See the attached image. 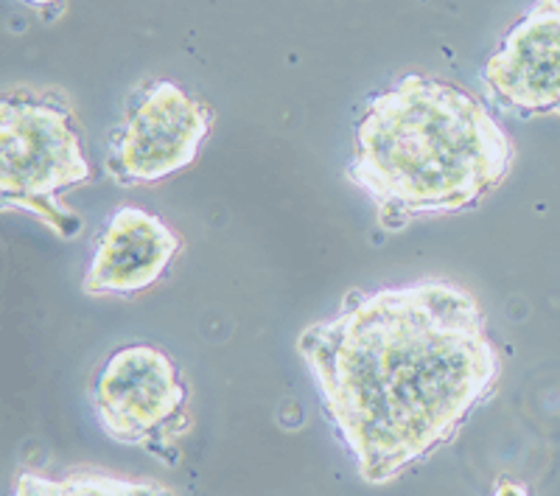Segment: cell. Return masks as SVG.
<instances>
[{
  "label": "cell",
  "instance_id": "5",
  "mask_svg": "<svg viewBox=\"0 0 560 496\" xmlns=\"http://www.w3.org/2000/svg\"><path fill=\"white\" fill-rule=\"evenodd\" d=\"M213 127V109L179 84L154 79L129 96L121 124L109 135L113 183L154 185L197 160Z\"/></svg>",
  "mask_w": 560,
  "mask_h": 496
},
{
  "label": "cell",
  "instance_id": "2",
  "mask_svg": "<svg viewBox=\"0 0 560 496\" xmlns=\"http://www.w3.org/2000/svg\"><path fill=\"white\" fill-rule=\"evenodd\" d=\"M516 147L468 90L407 73L370 99L353 138L348 180L376 208L378 224L471 210L508 180Z\"/></svg>",
  "mask_w": 560,
  "mask_h": 496
},
{
  "label": "cell",
  "instance_id": "3",
  "mask_svg": "<svg viewBox=\"0 0 560 496\" xmlns=\"http://www.w3.org/2000/svg\"><path fill=\"white\" fill-rule=\"evenodd\" d=\"M93 177L70 104L57 90L20 84L0 104V203L32 214L59 239H73L79 217L59 194Z\"/></svg>",
  "mask_w": 560,
  "mask_h": 496
},
{
  "label": "cell",
  "instance_id": "7",
  "mask_svg": "<svg viewBox=\"0 0 560 496\" xmlns=\"http://www.w3.org/2000/svg\"><path fill=\"white\" fill-rule=\"evenodd\" d=\"M183 253V239L158 214L121 205L109 214L93 247L82 289L90 298H132L158 284L174 258Z\"/></svg>",
  "mask_w": 560,
  "mask_h": 496
},
{
  "label": "cell",
  "instance_id": "1",
  "mask_svg": "<svg viewBox=\"0 0 560 496\" xmlns=\"http://www.w3.org/2000/svg\"><path fill=\"white\" fill-rule=\"evenodd\" d=\"M298 354L368 485L452 443L502 376L482 305L446 278L353 289L337 314L300 331Z\"/></svg>",
  "mask_w": 560,
  "mask_h": 496
},
{
  "label": "cell",
  "instance_id": "6",
  "mask_svg": "<svg viewBox=\"0 0 560 496\" xmlns=\"http://www.w3.org/2000/svg\"><path fill=\"white\" fill-rule=\"evenodd\" d=\"M479 82L518 118L560 115V0H535L490 54Z\"/></svg>",
  "mask_w": 560,
  "mask_h": 496
},
{
  "label": "cell",
  "instance_id": "4",
  "mask_svg": "<svg viewBox=\"0 0 560 496\" xmlns=\"http://www.w3.org/2000/svg\"><path fill=\"white\" fill-rule=\"evenodd\" d=\"M90 401L98 427L115 443L177 463L179 443L194 427L191 390L166 350L149 343L113 350L93 379Z\"/></svg>",
  "mask_w": 560,
  "mask_h": 496
},
{
  "label": "cell",
  "instance_id": "9",
  "mask_svg": "<svg viewBox=\"0 0 560 496\" xmlns=\"http://www.w3.org/2000/svg\"><path fill=\"white\" fill-rule=\"evenodd\" d=\"M28 7L37 9V12H45V9H51V7H62L65 0H26Z\"/></svg>",
  "mask_w": 560,
  "mask_h": 496
},
{
  "label": "cell",
  "instance_id": "8",
  "mask_svg": "<svg viewBox=\"0 0 560 496\" xmlns=\"http://www.w3.org/2000/svg\"><path fill=\"white\" fill-rule=\"evenodd\" d=\"M12 496H177L154 480H135L98 469H73L48 474L37 469H20Z\"/></svg>",
  "mask_w": 560,
  "mask_h": 496
}]
</instances>
